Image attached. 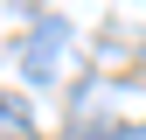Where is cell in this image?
<instances>
[{"label":"cell","instance_id":"cell-1","mask_svg":"<svg viewBox=\"0 0 146 140\" xmlns=\"http://www.w3.org/2000/svg\"><path fill=\"white\" fill-rule=\"evenodd\" d=\"M56 56H63V28L56 21H35V35H28V77L49 84L56 77Z\"/></svg>","mask_w":146,"mask_h":140},{"label":"cell","instance_id":"cell-2","mask_svg":"<svg viewBox=\"0 0 146 140\" xmlns=\"http://www.w3.org/2000/svg\"><path fill=\"white\" fill-rule=\"evenodd\" d=\"M0 133H14V140H35V133H28V105L14 98V91H0Z\"/></svg>","mask_w":146,"mask_h":140},{"label":"cell","instance_id":"cell-3","mask_svg":"<svg viewBox=\"0 0 146 140\" xmlns=\"http://www.w3.org/2000/svg\"><path fill=\"white\" fill-rule=\"evenodd\" d=\"M84 140H146V126H90Z\"/></svg>","mask_w":146,"mask_h":140}]
</instances>
